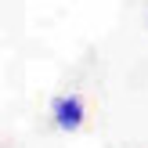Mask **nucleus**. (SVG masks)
Returning a JSON list of instances; mask_svg holds the SVG:
<instances>
[{
  "label": "nucleus",
  "instance_id": "1",
  "mask_svg": "<svg viewBox=\"0 0 148 148\" xmlns=\"http://www.w3.org/2000/svg\"><path fill=\"white\" fill-rule=\"evenodd\" d=\"M51 123H54L62 134H76L87 123V105L79 94H58L51 101Z\"/></svg>",
  "mask_w": 148,
  "mask_h": 148
}]
</instances>
